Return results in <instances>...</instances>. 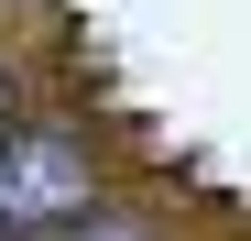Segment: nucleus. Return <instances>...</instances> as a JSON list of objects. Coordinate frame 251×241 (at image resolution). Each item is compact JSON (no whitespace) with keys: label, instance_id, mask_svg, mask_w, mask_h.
Instances as JSON below:
<instances>
[{"label":"nucleus","instance_id":"1","mask_svg":"<svg viewBox=\"0 0 251 241\" xmlns=\"http://www.w3.org/2000/svg\"><path fill=\"white\" fill-rule=\"evenodd\" d=\"M88 209V153H76L66 132H22V143H0V241H22V230H55Z\"/></svg>","mask_w":251,"mask_h":241},{"label":"nucleus","instance_id":"2","mask_svg":"<svg viewBox=\"0 0 251 241\" xmlns=\"http://www.w3.org/2000/svg\"><path fill=\"white\" fill-rule=\"evenodd\" d=\"M99 241H142V230H99Z\"/></svg>","mask_w":251,"mask_h":241}]
</instances>
